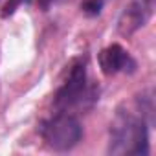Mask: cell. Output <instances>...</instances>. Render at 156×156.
<instances>
[{
  "label": "cell",
  "instance_id": "6da1fadb",
  "mask_svg": "<svg viewBox=\"0 0 156 156\" xmlns=\"http://www.w3.org/2000/svg\"><path fill=\"white\" fill-rule=\"evenodd\" d=\"M152 125L140 114L130 110H118L110 123L108 152L110 154H134L145 156L149 149V129Z\"/></svg>",
  "mask_w": 156,
  "mask_h": 156
},
{
  "label": "cell",
  "instance_id": "7a4b0ae2",
  "mask_svg": "<svg viewBox=\"0 0 156 156\" xmlns=\"http://www.w3.org/2000/svg\"><path fill=\"white\" fill-rule=\"evenodd\" d=\"M99 99L98 85L88 77V62L79 57L70 64L64 83L59 87L53 98L55 112H70L75 108H90Z\"/></svg>",
  "mask_w": 156,
  "mask_h": 156
},
{
  "label": "cell",
  "instance_id": "3957f363",
  "mask_svg": "<svg viewBox=\"0 0 156 156\" xmlns=\"http://www.w3.org/2000/svg\"><path fill=\"white\" fill-rule=\"evenodd\" d=\"M42 140L53 151H70L83 140V127L73 114L55 112L51 118L44 119L39 127Z\"/></svg>",
  "mask_w": 156,
  "mask_h": 156
},
{
  "label": "cell",
  "instance_id": "277c9868",
  "mask_svg": "<svg viewBox=\"0 0 156 156\" xmlns=\"http://www.w3.org/2000/svg\"><path fill=\"white\" fill-rule=\"evenodd\" d=\"M99 68L105 75H116V73H134L136 72V61L132 55L121 48L119 44H110L98 55Z\"/></svg>",
  "mask_w": 156,
  "mask_h": 156
},
{
  "label": "cell",
  "instance_id": "5b68a950",
  "mask_svg": "<svg viewBox=\"0 0 156 156\" xmlns=\"http://www.w3.org/2000/svg\"><path fill=\"white\" fill-rule=\"evenodd\" d=\"M152 8H154V0H134L132 4H129L123 9L118 22L119 33L130 35L136 30L143 28L152 15Z\"/></svg>",
  "mask_w": 156,
  "mask_h": 156
},
{
  "label": "cell",
  "instance_id": "8992f818",
  "mask_svg": "<svg viewBox=\"0 0 156 156\" xmlns=\"http://www.w3.org/2000/svg\"><path fill=\"white\" fill-rule=\"evenodd\" d=\"M105 6V0H83L81 2V11L88 17H98Z\"/></svg>",
  "mask_w": 156,
  "mask_h": 156
},
{
  "label": "cell",
  "instance_id": "52a82bcc",
  "mask_svg": "<svg viewBox=\"0 0 156 156\" xmlns=\"http://www.w3.org/2000/svg\"><path fill=\"white\" fill-rule=\"evenodd\" d=\"M24 0H0V19H8Z\"/></svg>",
  "mask_w": 156,
  "mask_h": 156
},
{
  "label": "cell",
  "instance_id": "ba28073f",
  "mask_svg": "<svg viewBox=\"0 0 156 156\" xmlns=\"http://www.w3.org/2000/svg\"><path fill=\"white\" fill-rule=\"evenodd\" d=\"M59 0H39V6L42 8V9H48L50 6H53V4H57Z\"/></svg>",
  "mask_w": 156,
  "mask_h": 156
}]
</instances>
